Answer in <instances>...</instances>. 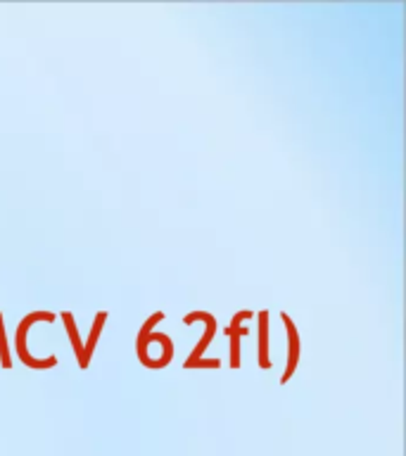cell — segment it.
Listing matches in <instances>:
<instances>
[{
  "mask_svg": "<svg viewBox=\"0 0 406 456\" xmlns=\"http://www.w3.org/2000/svg\"><path fill=\"white\" fill-rule=\"evenodd\" d=\"M252 319V312L242 309L231 319V326L226 328L228 338H231V369H240V338L248 335V328L242 326V321Z\"/></svg>",
  "mask_w": 406,
  "mask_h": 456,
  "instance_id": "3957f363",
  "label": "cell"
},
{
  "mask_svg": "<svg viewBox=\"0 0 406 456\" xmlns=\"http://www.w3.org/2000/svg\"><path fill=\"white\" fill-rule=\"evenodd\" d=\"M105 321H107V312H98V314H95V321H93L91 333H88V342H85L84 354H81V362H78V366H81V369H84V370L88 369V363H91L93 349H95V345H98L100 333H102V326H105Z\"/></svg>",
  "mask_w": 406,
  "mask_h": 456,
  "instance_id": "5b68a950",
  "label": "cell"
},
{
  "mask_svg": "<svg viewBox=\"0 0 406 456\" xmlns=\"http://www.w3.org/2000/svg\"><path fill=\"white\" fill-rule=\"evenodd\" d=\"M259 366L262 369H271V359H269V312L264 309L259 312Z\"/></svg>",
  "mask_w": 406,
  "mask_h": 456,
  "instance_id": "8992f818",
  "label": "cell"
},
{
  "mask_svg": "<svg viewBox=\"0 0 406 456\" xmlns=\"http://www.w3.org/2000/svg\"><path fill=\"white\" fill-rule=\"evenodd\" d=\"M36 321H48L53 323L55 321V314L50 312H31L28 316L20 321V326H17V333H14V349H17V354H20V362L28 369L43 370V369H53L57 366V356H48V359H34V356L28 354L27 349V330L34 326Z\"/></svg>",
  "mask_w": 406,
  "mask_h": 456,
  "instance_id": "6da1fadb",
  "label": "cell"
},
{
  "mask_svg": "<svg viewBox=\"0 0 406 456\" xmlns=\"http://www.w3.org/2000/svg\"><path fill=\"white\" fill-rule=\"evenodd\" d=\"M280 319H283L285 323V330H288V366H285V373L283 378H280V383H288L292 378V373H295V369H297L299 363V333H297V326L292 323V319L288 316V314H280Z\"/></svg>",
  "mask_w": 406,
  "mask_h": 456,
  "instance_id": "277c9868",
  "label": "cell"
},
{
  "mask_svg": "<svg viewBox=\"0 0 406 456\" xmlns=\"http://www.w3.org/2000/svg\"><path fill=\"white\" fill-rule=\"evenodd\" d=\"M221 362L219 359H198L195 363H191V366H185V369H219Z\"/></svg>",
  "mask_w": 406,
  "mask_h": 456,
  "instance_id": "ba28073f",
  "label": "cell"
},
{
  "mask_svg": "<svg viewBox=\"0 0 406 456\" xmlns=\"http://www.w3.org/2000/svg\"><path fill=\"white\" fill-rule=\"evenodd\" d=\"M62 323L67 328V335H69L71 340V347L77 352V359L81 362V354H84V342H81V335L77 330V323H74V316L69 312H62Z\"/></svg>",
  "mask_w": 406,
  "mask_h": 456,
  "instance_id": "52a82bcc",
  "label": "cell"
},
{
  "mask_svg": "<svg viewBox=\"0 0 406 456\" xmlns=\"http://www.w3.org/2000/svg\"><path fill=\"white\" fill-rule=\"evenodd\" d=\"M195 321H205L207 323V330L205 335H202V340H199V345L195 349H192V354L188 356V362L183 363V366H191V363H195L198 359H202V352H205L207 347H209V342L214 340V335H216V319H214L212 314H207V312H192L188 314L183 319L185 326H191V323H195Z\"/></svg>",
  "mask_w": 406,
  "mask_h": 456,
  "instance_id": "7a4b0ae2",
  "label": "cell"
}]
</instances>
